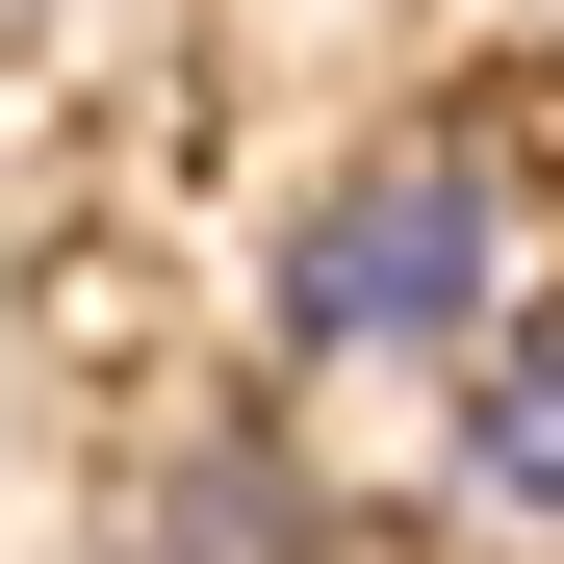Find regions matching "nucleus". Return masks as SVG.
Returning <instances> with one entry per match:
<instances>
[{
	"mask_svg": "<svg viewBox=\"0 0 564 564\" xmlns=\"http://www.w3.org/2000/svg\"><path fill=\"white\" fill-rule=\"evenodd\" d=\"M488 308H513V180L462 154V129L334 154L308 206H282V257H257V334L282 359H462Z\"/></svg>",
	"mask_w": 564,
	"mask_h": 564,
	"instance_id": "nucleus-1",
	"label": "nucleus"
},
{
	"mask_svg": "<svg viewBox=\"0 0 564 564\" xmlns=\"http://www.w3.org/2000/svg\"><path fill=\"white\" fill-rule=\"evenodd\" d=\"M462 488L564 539V308H488V334H462Z\"/></svg>",
	"mask_w": 564,
	"mask_h": 564,
	"instance_id": "nucleus-2",
	"label": "nucleus"
},
{
	"mask_svg": "<svg viewBox=\"0 0 564 564\" xmlns=\"http://www.w3.org/2000/svg\"><path fill=\"white\" fill-rule=\"evenodd\" d=\"M180 564H308V462H180Z\"/></svg>",
	"mask_w": 564,
	"mask_h": 564,
	"instance_id": "nucleus-3",
	"label": "nucleus"
}]
</instances>
